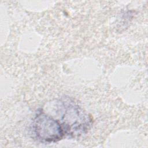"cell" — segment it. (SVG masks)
Returning <instances> with one entry per match:
<instances>
[{
    "mask_svg": "<svg viewBox=\"0 0 148 148\" xmlns=\"http://www.w3.org/2000/svg\"><path fill=\"white\" fill-rule=\"evenodd\" d=\"M32 133L42 142H57L62 139L65 133L60 122L46 113L42 109L36 112L31 124Z\"/></svg>",
    "mask_w": 148,
    "mask_h": 148,
    "instance_id": "2",
    "label": "cell"
},
{
    "mask_svg": "<svg viewBox=\"0 0 148 148\" xmlns=\"http://www.w3.org/2000/svg\"><path fill=\"white\" fill-rule=\"evenodd\" d=\"M60 106L62 111L61 124L65 134L76 137L85 134L88 131L91 119L72 99L62 98Z\"/></svg>",
    "mask_w": 148,
    "mask_h": 148,
    "instance_id": "1",
    "label": "cell"
}]
</instances>
